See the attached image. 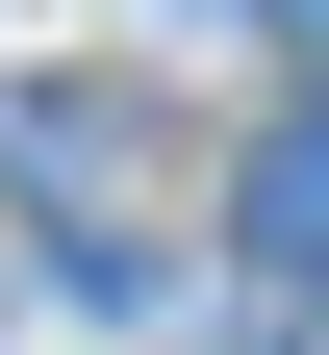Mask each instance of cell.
<instances>
[{
    "mask_svg": "<svg viewBox=\"0 0 329 355\" xmlns=\"http://www.w3.org/2000/svg\"><path fill=\"white\" fill-rule=\"evenodd\" d=\"M254 254H278V279H329V102L254 153Z\"/></svg>",
    "mask_w": 329,
    "mask_h": 355,
    "instance_id": "1",
    "label": "cell"
},
{
    "mask_svg": "<svg viewBox=\"0 0 329 355\" xmlns=\"http://www.w3.org/2000/svg\"><path fill=\"white\" fill-rule=\"evenodd\" d=\"M254 26H278V51H304V76H329V0H254Z\"/></svg>",
    "mask_w": 329,
    "mask_h": 355,
    "instance_id": "2",
    "label": "cell"
}]
</instances>
